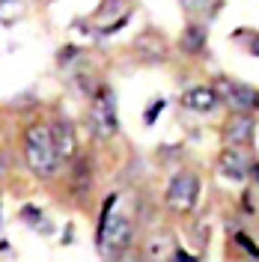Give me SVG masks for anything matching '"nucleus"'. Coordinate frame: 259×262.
I'll return each instance as SVG.
<instances>
[{"label": "nucleus", "instance_id": "1", "mask_svg": "<svg viewBox=\"0 0 259 262\" xmlns=\"http://www.w3.org/2000/svg\"><path fill=\"white\" fill-rule=\"evenodd\" d=\"M24 158H27V167H30L36 176L42 179H51L60 167V155H57V146H54V134H51L48 125L36 122L24 131Z\"/></svg>", "mask_w": 259, "mask_h": 262}, {"label": "nucleus", "instance_id": "2", "mask_svg": "<svg viewBox=\"0 0 259 262\" xmlns=\"http://www.w3.org/2000/svg\"><path fill=\"white\" fill-rule=\"evenodd\" d=\"M131 245V224L125 214H111L104 209L101 227H98V247L104 256H122Z\"/></svg>", "mask_w": 259, "mask_h": 262}, {"label": "nucleus", "instance_id": "3", "mask_svg": "<svg viewBox=\"0 0 259 262\" xmlns=\"http://www.w3.org/2000/svg\"><path fill=\"white\" fill-rule=\"evenodd\" d=\"M214 93H218V98H224L235 114H250V111L259 107V93L253 86L242 83V81L218 78V81H214Z\"/></svg>", "mask_w": 259, "mask_h": 262}, {"label": "nucleus", "instance_id": "4", "mask_svg": "<svg viewBox=\"0 0 259 262\" xmlns=\"http://www.w3.org/2000/svg\"><path fill=\"white\" fill-rule=\"evenodd\" d=\"M197 194H200V179L194 173H179L167 188V206L179 214H188L197 206Z\"/></svg>", "mask_w": 259, "mask_h": 262}, {"label": "nucleus", "instance_id": "5", "mask_svg": "<svg viewBox=\"0 0 259 262\" xmlns=\"http://www.w3.org/2000/svg\"><path fill=\"white\" fill-rule=\"evenodd\" d=\"M116 128H119V122H116V98L104 86V90H98L96 101H93V134L107 140V137L116 134Z\"/></svg>", "mask_w": 259, "mask_h": 262}, {"label": "nucleus", "instance_id": "6", "mask_svg": "<svg viewBox=\"0 0 259 262\" xmlns=\"http://www.w3.org/2000/svg\"><path fill=\"white\" fill-rule=\"evenodd\" d=\"M253 128H256L253 116L235 114V111H232L229 122L224 125V143H227V146H247V143L253 140Z\"/></svg>", "mask_w": 259, "mask_h": 262}, {"label": "nucleus", "instance_id": "7", "mask_svg": "<svg viewBox=\"0 0 259 262\" xmlns=\"http://www.w3.org/2000/svg\"><path fill=\"white\" fill-rule=\"evenodd\" d=\"M218 170L227 176V179H235L242 182L247 173H250V167H247V158H244L242 146H227L221 152V158H218Z\"/></svg>", "mask_w": 259, "mask_h": 262}, {"label": "nucleus", "instance_id": "8", "mask_svg": "<svg viewBox=\"0 0 259 262\" xmlns=\"http://www.w3.org/2000/svg\"><path fill=\"white\" fill-rule=\"evenodd\" d=\"M182 101H185V107H191V111H200V114H209V111H214L218 107V93H214V86H191L185 96H182Z\"/></svg>", "mask_w": 259, "mask_h": 262}, {"label": "nucleus", "instance_id": "9", "mask_svg": "<svg viewBox=\"0 0 259 262\" xmlns=\"http://www.w3.org/2000/svg\"><path fill=\"white\" fill-rule=\"evenodd\" d=\"M51 134H54V146H57V155H60V161H66V158H72L75 155V131H72V125L66 122V119H57L54 125H51Z\"/></svg>", "mask_w": 259, "mask_h": 262}, {"label": "nucleus", "instance_id": "10", "mask_svg": "<svg viewBox=\"0 0 259 262\" xmlns=\"http://www.w3.org/2000/svg\"><path fill=\"white\" fill-rule=\"evenodd\" d=\"M203 42H206V33L200 24H191L188 30L182 33V39H179V45L185 54H197V51H203Z\"/></svg>", "mask_w": 259, "mask_h": 262}, {"label": "nucleus", "instance_id": "11", "mask_svg": "<svg viewBox=\"0 0 259 262\" xmlns=\"http://www.w3.org/2000/svg\"><path fill=\"white\" fill-rule=\"evenodd\" d=\"M122 3H125V0H104V3H101V9H98V15H111V12L119 9Z\"/></svg>", "mask_w": 259, "mask_h": 262}, {"label": "nucleus", "instance_id": "12", "mask_svg": "<svg viewBox=\"0 0 259 262\" xmlns=\"http://www.w3.org/2000/svg\"><path fill=\"white\" fill-rule=\"evenodd\" d=\"M185 9H206L209 6V0H179Z\"/></svg>", "mask_w": 259, "mask_h": 262}, {"label": "nucleus", "instance_id": "13", "mask_svg": "<svg viewBox=\"0 0 259 262\" xmlns=\"http://www.w3.org/2000/svg\"><path fill=\"white\" fill-rule=\"evenodd\" d=\"M235 242H239V245H242L244 250H250L253 256H259V247H253V245H250V238H247V235H235Z\"/></svg>", "mask_w": 259, "mask_h": 262}, {"label": "nucleus", "instance_id": "14", "mask_svg": "<svg viewBox=\"0 0 259 262\" xmlns=\"http://www.w3.org/2000/svg\"><path fill=\"white\" fill-rule=\"evenodd\" d=\"M173 256H176V259H182V262H194V259H197L194 253H188V250H176Z\"/></svg>", "mask_w": 259, "mask_h": 262}, {"label": "nucleus", "instance_id": "15", "mask_svg": "<svg viewBox=\"0 0 259 262\" xmlns=\"http://www.w3.org/2000/svg\"><path fill=\"white\" fill-rule=\"evenodd\" d=\"M3 173H6V155L0 152V176H3Z\"/></svg>", "mask_w": 259, "mask_h": 262}, {"label": "nucleus", "instance_id": "16", "mask_svg": "<svg viewBox=\"0 0 259 262\" xmlns=\"http://www.w3.org/2000/svg\"><path fill=\"white\" fill-rule=\"evenodd\" d=\"M250 176H253V179L259 182V164H256V167H250Z\"/></svg>", "mask_w": 259, "mask_h": 262}, {"label": "nucleus", "instance_id": "17", "mask_svg": "<svg viewBox=\"0 0 259 262\" xmlns=\"http://www.w3.org/2000/svg\"><path fill=\"white\" fill-rule=\"evenodd\" d=\"M253 54H256V57H259V36H256V39H253Z\"/></svg>", "mask_w": 259, "mask_h": 262}]
</instances>
